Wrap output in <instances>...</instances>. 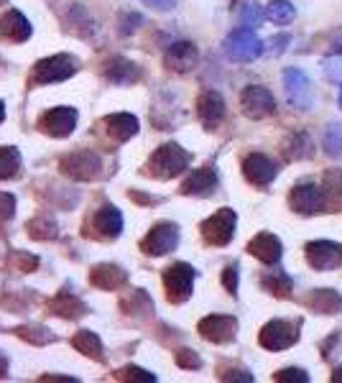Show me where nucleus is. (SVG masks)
Wrapping results in <instances>:
<instances>
[{
	"instance_id": "393cba45",
	"label": "nucleus",
	"mask_w": 342,
	"mask_h": 383,
	"mask_svg": "<svg viewBox=\"0 0 342 383\" xmlns=\"http://www.w3.org/2000/svg\"><path fill=\"white\" fill-rule=\"evenodd\" d=\"M105 131H108L110 138L115 140H131L138 133V118L131 113H115L105 118Z\"/></svg>"
},
{
	"instance_id": "58836bf2",
	"label": "nucleus",
	"mask_w": 342,
	"mask_h": 383,
	"mask_svg": "<svg viewBox=\"0 0 342 383\" xmlns=\"http://www.w3.org/2000/svg\"><path fill=\"white\" fill-rule=\"evenodd\" d=\"M273 381L279 383H309V373L304 368H284L273 373Z\"/></svg>"
},
{
	"instance_id": "c756f323",
	"label": "nucleus",
	"mask_w": 342,
	"mask_h": 383,
	"mask_svg": "<svg viewBox=\"0 0 342 383\" xmlns=\"http://www.w3.org/2000/svg\"><path fill=\"white\" fill-rule=\"evenodd\" d=\"M26 233H28L33 240H54V238H59L57 223H54L51 217H46V215L33 217L31 223H26Z\"/></svg>"
},
{
	"instance_id": "1a4fd4ad",
	"label": "nucleus",
	"mask_w": 342,
	"mask_h": 383,
	"mask_svg": "<svg viewBox=\"0 0 342 383\" xmlns=\"http://www.w3.org/2000/svg\"><path fill=\"white\" fill-rule=\"evenodd\" d=\"M59 169H62V174L77 179V182H92L102 174V161L92 151H75L70 156H64Z\"/></svg>"
},
{
	"instance_id": "a878e982",
	"label": "nucleus",
	"mask_w": 342,
	"mask_h": 383,
	"mask_svg": "<svg viewBox=\"0 0 342 383\" xmlns=\"http://www.w3.org/2000/svg\"><path fill=\"white\" fill-rule=\"evenodd\" d=\"M49 312L59 314V317H64V319H77V317H82V314L87 312V306L77 299L75 294L64 289V292H59L57 296L49 301Z\"/></svg>"
},
{
	"instance_id": "2eb2a0df",
	"label": "nucleus",
	"mask_w": 342,
	"mask_h": 383,
	"mask_svg": "<svg viewBox=\"0 0 342 383\" xmlns=\"http://www.w3.org/2000/svg\"><path fill=\"white\" fill-rule=\"evenodd\" d=\"M243 177L255 187H268L279 177V164L268 159L266 153H248L243 159Z\"/></svg>"
},
{
	"instance_id": "20e7f679",
	"label": "nucleus",
	"mask_w": 342,
	"mask_h": 383,
	"mask_svg": "<svg viewBox=\"0 0 342 383\" xmlns=\"http://www.w3.org/2000/svg\"><path fill=\"white\" fill-rule=\"evenodd\" d=\"M263 51H266V44H263L258 38V33H255L253 28H248V26L235 28V31L225 38V54H228V59H233V62H243V64L255 62Z\"/></svg>"
},
{
	"instance_id": "39448f33",
	"label": "nucleus",
	"mask_w": 342,
	"mask_h": 383,
	"mask_svg": "<svg viewBox=\"0 0 342 383\" xmlns=\"http://www.w3.org/2000/svg\"><path fill=\"white\" fill-rule=\"evenodd\" d=\"M194 279L197 271L189 266V263H171L164 271V289H166V299L171 304H184L189 299L192 292H194Z\"/></svg>"
},
{
	"instance_id": "79ce46f5",
	"label": "nucleus",
	"mask_w": 342,
	"mask_h": 383,
	"mask_svg": "<svg viewBox=\"0 0 342 383\" xmlns=\"http://www.w3.org/2000/svg\"><path fill=\"white\" fill-rule=\"evenodd\" d=\"M289 44H292V36H289V33H279V36H273L271 41H268L266 54L268 57H281V54H286Z\"/></svg>"
},
{
	"instance_id": "4468645a",
	"label": "nucleus",
	"mask_w": 342,
	"mask_h": 383,
	"mask_svg": "<svg viewBox=\"0 0 342 383\" xmlns=\"http://www.w3.org/2000/svg\"><path fill=\"white\" fill-rule=\"evenodd\" d=\"M179 245V228L174 223H159L148 230L140 240V250L146 255H166Z\"/></svg>"
},
{
	"instance_id": "a211bd4d",
	"label": "nucleus",
	"mask_w": 342,
	"mask_h": 383,
	"mask_svg": "<svg viewBox=\"0 0 342 383\" xmlns=\"http://www.w3.org/2000/svg\"><path fill=\"white\" fill-rule=\"evenodd\" d=\"M248 253L253 255V258H258V261L273 266L284 255V243H281L279 235H273V233H258L253 240L248 243Z\"/></svg>"
},
{
	"instance_id": "72a5a7b5",
	"label": "nucleus",
	"mask_w": 342,
	"mask_h": 383,
	"mask_svg": "<svg viewBox=\"0 0 342 383\" xmlns=\"http://www.w3.org/2000/svg\"><path fill=\"white\" fill-rule=\"evenodd\" d=\"M324 194H327V202H330V210L342 204V169H330V172L322 177Z\"/></svg>"
},
{
	"instance_id": "9b49d317",
	"label": "nucleus",
	"mask_w": 342,
	"mask_h": 383,
	"mask_svg": "<svg viewBox=\"0 0 342 383\" xmlns=\"http://www.w3.org/2000/svg\"><path fill=\"white\" fill-rule=\"evenodd\" d=\"M304 258L314 271H335L342 266V245L335 240H309Z\"/></svg>"
},
{
	"instance_id": "a19ab883",
	"label": "nucleus",
	"mask_w": 342,
	"mask_h": 383,
	"mask_svg": "<svg viewBox=\"0 0 342 383\" xmlns=\"http://www.w3.org/2000/svg\"><path fill=\"white\" fill-rule=\"evenodd\" d=\"M238 281H241L238 263H230V266H225V271H222V287H225V292L235 296V294H238Z\"/></svg>"
},
{
	"instance_id": "a18cd8bd",
	"label": "nucleus",
	"mask_w": 342,
	"mask_h": 383,
	"mask_svg": "<svg viewBox=\"0 0 342 383\" xmlns=\"http://www.w3.org/2000/svg\"><path fill=\"white\" fill-rule=\"evenodd\" d=\"M140 23H143V18H140L138 13H126V16H123V28H121V33H133Z\"/></svg>"
},
{
	"instance_id": "c9c22d12",
	"label": "nucleus",
	"mask_w": 342,
	"mask_h": 383,
	"mask_svg": "<svg viewBox=\"0 0 342 383\" xmlns=\"http://www.w3.org/2000/svg\"><path fill=\"white\" fill-rule=\"evenodd\" d=\"M115 378H118V381H138V383L156 381L153 373H148V370H143V368H136V365H126V368H121L118 373H115Z\"/></svg>"
},
{
	"instance_id": "6e6552de",
	"label": "nucleus",
	"mask_w": 342,
	"mask_h": 383,
	"mask_svg": "<svg viewBox=\"0 0 342 383\" xmlns=\"http://www.w3.org/2000/svg\"><path fill=\"white\" fill-rule=\"evenodd\" d=\"M77 74V59L70 54H54L49 59H41L33 67L31 82L33 84H57Z\"/></svg>"
},
{
	"instance_id": "4be33fe9",
	"label": "nucleus",
	"mask_w": 342,
	"mask_h": 383,
	"mask_svg": "<svg viewBox=\"0 0 342 383\" xmlns=\"http://www.w3.org/2000/svg\"><path fill=\"white\" fill-rule=\"evenodd\" d=\"M31 36V23L26 18L23 13L18 11H8L0 16V38H8V41H26V38Z\"/></svg>"
},
{
	"instance_id": "b1692460",
	"label": "nucleus",
	"mask_w": 342,
	"mask_h": 383,
	"mask_svg": "<svg viewBox=\"0 0 342 383\" xmlns=\"http://www.w3.org/2000/svg\"><path fill=\"white\" fill-rule=\"evenodd\" d=\"M128 281V274L123 271L121 266H113V263H100V266H95L92 271H89V284L97 289H118L123 287Z\"/></svg>"
},
{
	"instance_id": "3c124183",
	"label": "nucleus",
	"mask_w": 342,
	"mask_h": 383,
	"mask_svg": "<svg viewBox=\"0 0 342 383\" xmlns=\"http://www.w3.org/2000/svg\"><path fill=\"white\" fill-rule=\"evenodd\" d=\"M332 381L342 383V365H340V368H335V373H332Z\"/></svg>"
},
{
	"instance_id": "de8ad7c7",
	"label": "nucleus",
	"mask_w": 342,
	"mask_h": 383,
	"mask_svg": "<svg viewBox=\"0 0 342 383\" xmlns=\"http://www.w3.org/2000/svg\"><path fill=\"white\" fill-rule=\"evenodd\" d=\"M143 6L153 8V11H171L177 6V0H143Z\"/></svg>"
},
{
	"instance_id": "4c0bfd02",
	"label": "nucleus",
	"mask_w": 342,
	"mask_h": 383,
	"mask_svg": "<svg viewBox=\"0 0 342 383\" xmlns=\"http://www.w3.org/2000/svg\"><path fill=\"white\" fill-rule=\"evenodd\" d=\"M8 263H11L16 271H33V268L38 266V258L36 255L23 253V250H13V253L8 255Z\"/></svg>"
},
{
	"instance_id": "0eeeda50",
	"label": "nucleus",
	"mask_w": 342,
	"mask_h": 383,
	"mask_svg": "<svg viewBox=\"0 0 342 383\" xmlns=\"http://www.w3.org/2000/svg\"><path fill=\"white\" fill-rule=\"evenodd\" d=\"M284 92L286 102L292 105L294 110H311L314 105V87H311V79L297 67H286L284 70Z\"/></svg>"
},
{
	"instance_id": "f3484780",
	"label": "nucleus",
	"mask_w": 342,
	"mask_h": 383,
	"mask_svg": "<svg viewBox=\"0 0 342 383\" xmlns=\"http://www.w3.org/2000/svg\"><path fill=\"white\" fill-rule=\"evenodd\" d=\"M92 233L102 240H115V238L123 233V215L118 207L113 204H105L95 212L92 217Z\"/></svg>"
},
{
	"instance_id": "aec40b11",
	"label": "nucleus",
	"mask_w": 342,
	"mask_h": 383,
	"mask_svg": "<svg viewBox=\"0 0 342 383\" xmlns=\"http://www.w3.org/2000/svg\"><path fill=\"white\" fill-rule=\"evenodd\" d=\"M215 189H217V172L212 166L194 169L182 184V194H187V197H209Z\"/></svg>"
},
{
	"instance_id": "37998d69",
	"label": "nucleus",
	"mask_w": 342,
	"mask_h": 383,
	"mask_svg": "<svg viewBox=\"0 0 342 383\" xmlns=\"http://www.w3.org/2000/svg\"><path fill=\"white\" fill-rule=\"evenodd\" d=\"M220 381H241V383H253V373L246 368H228L220 373Z\"/></svg>"
},
{
	"instance_id": "49530a36",
	"label": "nucleus",
	"mask_w": 342,
	"mask_h": 383,
	"mask_svg": "<svg viewBox=\"0 0 342 383\" xmlns=\"http://www.w3.org/2000/svg\"><path fill=\"white\" fill-rule=\"evenodd\" d=\"M327 51L330 54H342V28L330 33V41H327Z\"/></svg>"
},
{
	"instance_id": "ddd939ff",
	"label": "nucleus",
	"mask_w": 342,
	"mask_h": 383,
	"mask_svg": "<svg viewBox=\"0 0 342 383\" xmlns=\"http://www.w3.org/2000/svg\"><path fill=\"white\" fill-rule=\"evenodd\" d=\"M77 118H79V115H77L75 108L59 105V108L46 110V113L38 118V128H41L46 135H54V138H67V135L75 133Z\"/></svg>"
},
{
	"instance_id": "6ab92c4d",
	"label": "nucleus",
	"mask_w": 342,
	"mask_h": 383,
	"mask_svg": "<svg viewBox=\"0 0 342 383\" xmlns=\"http://www.w3.org/2000/svg\"><path fill=\"white\" fill-rule=\"evenodd\" d=\"M197 59H199V51H197V46L189 44V41H177V44H171L164 54V64L171 72H179V74L194 70Z\"/></svg>"
},
{
	"instance_id": "bb28decb",
	"label": "nucleus",
	"mask_w": 342,
	"mask_h": 383,
	"mask_svg": "<svg viewBox=\"0 0 342 383\" xmlns=\"http://www.w3.org/2000/svg\"><path fill=\"white\" fill-rule=\"evenodd\" d=\"M260 287L266 289L273 296H281V299H289L294 292V279L281 268H273V271H266L260 276Z\"/></svg>"
},
{
	"instance_id": "423d86ee",
	"label": "nucleus",
	"mask_w": 342,
	"mask_h": 383,
	"mask_svg": "<svg viewBox=\"0 0 342 383\" xmlns=\"http://www.w3.org/2000/svg\"><path fill=\"white\" fill-rule=\"evenodd\" d=\"M235 225H238V212L233 207H220L215 215H209L199 230H202V238L207 245H217V248H225L235 235Z\"/></svg>"
},
{
	"instance_id": "f704fd0d",
	"label": "nucleus",
	"mask_w": 342,
	"mask_h": 383,
	"mask_svg": "<svg viewBox=\"0 0 342 383\" xmlns=\"http://www.w3.org/2000/svg\"><path fill=\"white\" fill-rule=\"evenodd\" d=\"M18 172H21L18 148L3 146V148H0V179H13Z\"/></svg>"
},
{
	"instance_id": "f257e3e1",
	"label": "nucleus",
	"mask_w": 342,
	"mask_h": 383,
	"mask_svg": "<svg viewBox=\"0 0 342 383\" xmlns=\"http://www.w3.org/2000/svg\"><path fill=\"white\" fill-rule=\"evenodd\" d=\"M302 338V319H286V317H276L271 322L260 327L258 332V343L263 350L279 353L292 348V345L299 343Z\"/></svg>"
},
{
	"instance_id": "8fccbe9b",
	"label": "nucleus",
	"mask_w": 342,
	"mask_h": 383,
	"mask_svg": "<svg viewBox=\"0 0 342 383\" xmlns=\"http://www.w3.org/2000/svg\"><path fill=\"white\" fill-rule=\"evenodd\" d=\"M8 376V357L0 353V378H6Z\"/></svg>"
},
{
	"instance_id": "412c9836",
	"label": "nucleus",
	"mask_w": 342,
	"mask_h": 383,
	"mask_svg": "<svg viewBox=\"0 0 342 383\" xmlns=\"http://www.w3.org/2000/svg\"><path fill=\"white\" fill-rule=\"evenodd\" d=\"M105 77L110 82L118 84V87H126V84H136L140 79V67L133 62H128L123 57H113L108 64H105Z\"/></svg>"
},
{
	"instance_id": "7c9ffc66",
	"label": "nucleus",
	"mask_w": 342,
	"mask_h": 383,
	"mask_svg": "<svg viewBox=\"0 0 342 383\" xmlns=\"http://www.w3.org/2000/svg\"><path fill=\"white\" fill-rule=\"evenodd\" d=\"M266 18L276 26H286L297 18V8L292 0H271L266 6Z\"/></svg>"
},
{
	"instance_id": "9d476101",
	"label": "nucleus",
	"mask_w": 342,
	"mask_h": 383,
	"mask_svg": "<svg viewBox=\"0 0 342 383\" xmlns=\"http://www.w3.org/2000/svg\"><path fill=\"white\" fill-rule=\"evenodd\" d=\"M241 108H243V115L250 118V121H263V118H271V115L276 113V97L271 95L268 87L250 84V87L243 89Z\"/></svg>"
},
{
	"instance_id": "603ef678",
	"label": "nucleus",
	"mask_w": 342,
	"mask_h": 383,
	"mask_svg": "<svg viewBox=\"0 0 342 383\" xmlns=\"http://www.w3.org/2000/svg\"><path fill=\"white\" fill-rule=\"evenodd\" d=\"M6 121V105H3V102H0V123Z\"/></svg>"
},
{
	"instance_id": "f03ea898",
	"label": "nucleus",
	"mask_w": 342,
	"mask_h": 383,
	"mask_svg": "<svg viewBox=\"0 0 342 383\" xmlns=\"http://www.w3.org/2000/svg\"><path fill=\"white\" fill-rule=\"evenodd\" d=\"M192 164V153L184 151L179 143H164L151 153L148 174L156 179H174Z\"/></svg>"
},
{
	"instance_id": "473e14b6",
	"label": "nucleus",
	"mask_w": 342,
	"mask_h": 383,
	"mask_svg": "<svg viewBox=\"0 0 342 383\" xmlns=\"http://www.w3.org/2000/svg\"><path fill=\"white\" fill-rule=\"evenodd\" d=\"M235 6H238L235 8V11H238V18H241V23L248 26V28L260 26V21L266 18V13H263L260 3H255V0H238Z\"/></svg>"
},
{
	"instance_id": "2f4dec72",
	"label": "nucleus",
	"mask_w": 342,
	"mask_h": 383,
	"mask_svg": "<svg viewBox=\"0 0 342 383\" xmlns=\"http://www.w3.org/2000/svg\"><path fill=\"white\" fill-rule=\"evenodd\" d=\"M322 151L330 159H340L342 156V123H327L322 133Z\"/></svg>"
},
{
	"instance_id": "09e8293b",
	"label": "nucleus",
	"mask_w": 342,
	"mask_h": 383,
	"mask_svg": "<svg viewBox=\"0 0 342 383\" xmlns=\"http://www.w3.org/2000/svg\"><path fill=\"white\" fill-rule=\"evenodd\" d=\"M41 381H70V383H75L77 378H72V376H41Z\"/></svg>"
},
{
	"instance_id": "7ed1b4c3",
	"label": "nucleus",
	"mask_w": 342,
	"mask_h": 383,
	"mask_svg": "<svg viewBox=\"0 0 342 383\" xmlns=\"http://www.w3.org/2000/svg\"><path fill=\"white\" fill-rule=\"evenodd\" d=\"M289 207L297 215H319V212H330V202L324 194V187L317 182H299L289 192Z\"/></svg>"
},
{
	"instance_id": "864d4df0",
	"label": "nucleus",
	"mask_w": 342,
	"mask_h": 383,
	"mask_svg": "<svg viewBox=\"0 0 342 383\" xmlns=\"http://www.w3.org/2000/svg\"><path fill=\"white\" fill-rule=\"evenodd\" d=\"M337 102H340V108H342V87H340V97H337Z\"/></svg>"
},
{
	"instance_id": "dca6fc26",
	"label": "nucleus",
	"mask_w": 342,
	"mask_h": 383,
	"mask_svg": "<svg viewBox=\"0 0 342 383\" xmlns=\"http://www.w3.org/2000/svg\"><path fill=\"white\" fill-rule=\"evenodd\" d=\"M197 115H199V121L207 131L220 126L222 118H225V100H222L220 92L207 89V92L197 97Z\"/></svg>"
},
{
	"instance_id": "e433bc0d",
	"label": "nucleus",
	"mask_w": 342,
	"mask_h": 383,
	"mask_svg": "<svg viewBox=\"0 0 342 383\" xmlns=\"http://www.w3.org/2000/svg\"><path fill=\"white\" fill-rule=\"evenodd\" d=\"M174 360H177V365H179V368H184V370L202 368V357L197 355L194 350H189V348H182V350L174 353Z\"/></svg>"
},
{
	"instance_id": "f8f14e48",
	"label": "nucleus",
	"mask_w": 342,
	"mask_h": 383,
	"mask_svg": "<svg viewBox=\"0 0 342 383\" xmlns=\"http://www.w3.org/2000/svg\"><path fill=\"white\" fill-rule=\"evenodd\" d=\"M197 332L202 335L207 343L215 345H228L238 335V319L230 314H207L204 319H199Z\"/></svg>"
},
{
	"instance_id": "c85d7f7f",
	"label": "nucleus",
	"mask_w": 342,
	"mask_h": 383,
	"mask_svg": "<svg viewBox=\"0 0 342 383\" xmlns=\"http://www.w3.org/2000/svg\"><path fill=\"white\" fill-rule=\"evenodd\" d=\"M72 348L84 353V355H89V357H95V360H102V343L95 332L79 330L75 338H72Z\"/></svg>"
},
{
	"instance_id": "c03bdc74",
	"label": "nucleus",
	"mask_w": 342,
	"mask_h": 383,
	"mask_svg": "<svg viewBox=\"0 0 342 383\" xmlns=\"http://www.w3.org/2000/svg\"><path fill=\"white\" fill-rule=\"evenodd\" d=\"M16 215V197L8 192H0V223H6Z\"/></svg>"
},
{
	"instance_id": "5701e85b",
	"label": "nucleus",
	"mask_w": 342,
	"mask_h": 383,
	"mask_svg": "<svg viewBox=\"0 0 342 383\" xmlns=\"http://www.w3.org/2000/svg\"><path fill=\"white\" fill-rule=\"evenodd\" d=\"M304 304L317 314H337L342 309V296L335 289H311L304 296Z\"/></svg>"
},
{
	"instance_id": "ea45409f",
	"label": "nucleus",
	"mask_w": 342,
	"mask_h": 383,
	"mask_svg": "<svg viewBox=\"0 0 342 383\" xmlns=\"http://www.w3.org/2000/svg\"><path fill=\"white\" fill-rule=\"evenodd\" d=\"M16 332H18V338L28 340V343H33V345H44V343H49V340H54L44 327H18Z\"/></svg>"
},
{
	"instance_id": "cd10ccee",
	"label": "nucleus",
	"mask_w": 342,
	"mask_h": 383,
	"mask_svg": "<svg viewBox=\"0 0 342 383\" xmlns=\"http://www.w3.org/2000/svg\"><path fill=\"white\" fill-rule=\"evenodd\" d=\"M284 156L286 161H304L309 156H314V143H311V138L304 131L292 133L284 143Z\"/></svg>"
}]
</instances>
